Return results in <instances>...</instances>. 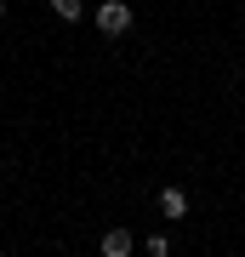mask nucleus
Here are the masks:
<instances>
[{"label":"nucleus","mask_w":245,"mask_h":257,"mask_svg":"<svg viewBox=\"0 0 245 257\" xmlns=\"http://www.w3.org/2000/svg\"><path fill=\"white\" fill-rule=\"evenodd\" d=\"M91 23H97V35L120 40V35H131V6H126V0H103V6L91 12Z\"/></svg>","instance_id":"1"},{"label":"nucleus","mask_w":245,"mask_h":257,"mask_svg":"<svg viewBox=\"0 0 245 257\" xmlns=\"http://www.w3.org/2000/svg\"><path fill=\"white\" fill-rule=\"evenodd\" d=\"M97 246H103V257H131V246H137V240H131V229H109Z\"/></svg>","instance_id":"2"},{"label":"nucleus","mask_w":245,"mask_h":257,"mask_svg":"<svg viewBox=\"0 0 245 257\" xmlns=\"http://www.w3.org/2000/svg\"><path fill=\"white\" fill-rule=\"evenodd\" d=\"M160 217H188V194H182V189H160Z\"/></svg>","instance_id":"3"},{"label":"nucleus","mask_w":245,"mask_h":257,"mask_svg":"<svg viewBox=\"0 0 245 257\" xmlns=\"http://www.w3.org/2000/svg\"><path fill=\"white\" fill-rule=\"evenodd\" d=\"M52 12H57L63 23H80V18H86V0H52Z\"/></svg>","instance_id":"4"},{"label":"nucleus","mask_w":245,"mask_h":257,"mask_svg":"<svg viewBox=\"0 0 245 257\" xmlns=\"http://www.w3.org/2000/svg\"><path fill=\"white\" fill-rule=\"evenodd\" d=\"M143 246H148V257H171V240H165V234H148Z\"/></svg>","instance_id":"5"},{"label":"nucleus","mask_w":245,"mask_h":257,"mask_svg":"<svg viewBox=\"0 0 245 257\" xmlns=\"http://www.w3.org/2000/svg\"><path fill=\"white\" fill-rule=\"evenodd\" d=\"M0 18H6V0H0Z\"/></svg>","instance_id":"6"}]
</instances>
